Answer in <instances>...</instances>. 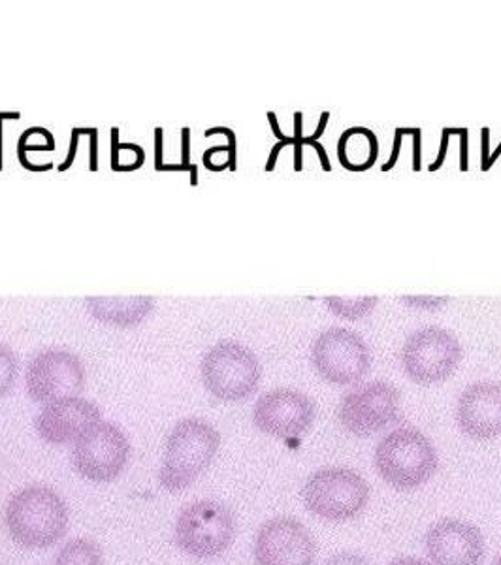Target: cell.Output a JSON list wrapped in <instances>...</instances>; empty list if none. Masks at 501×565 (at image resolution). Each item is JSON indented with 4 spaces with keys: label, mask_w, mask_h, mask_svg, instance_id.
Instances as JSON below:
<instances>
[{
    "label": "cell",
    "mask_w": 501,
    "mask_h": 565,
    "mask_svg": "<svg viewBox=\"0 0 501 565\" xmlns=\"http://www.w3.org/2000/svg\"><path fill=\"white\" fill-rule=\"evenodd\" d=\"M7 527L13 543L26 551H44L65 537L68 508L53 489L25 487L8 501Z\"/></svg>",
    "instance_id": "1"
},
{
    "label": "cell",
    "mask_w": 501,
    "mask_h": 565,
    "mask_svg": "<svg viewBox=\"0 0 501 565\" xmlns=\"http://www.w3.org/2000/svg\"><path fill=\"white\" fill-rule=\"evenodd\" d=\"M221 434L202 418H183L167 439L159 482L170 494L189 489L217 455Z\"/></svg>",
    "instance_id": "2"
},
{
    "label": "cell",
    "mask_w": 501,
    "mask_h": 565,
    "mask_svg": "<svg viewBox=\"0 0 501 565\" xmlns=\"http://www.w3.org/2000/svg\"><path fill=\"white\" fill-rule=\"evenodd\" d=\"M375 468L394 489L415 490L436 473V449L423 431L402 426L381 439Z\"/></svg>",
    "instance_id": "3"
},
{
    "label": "cell",
    "mask_w": 501,
    "mask_h": 565,
    "mask_svg": "<svg viewBox=\"0 0 501 565\" xmlns=\"http://www.w3.org/2000/svg\"><path fill=\"white\" fill-rule=\"evenodd\" d=\"M200 375L213 398L236 404L257 392L263 380V366L250 349L238 341L225 340L215 343L204 354Z\"/></svg>",
    "instance_id": "4"
},
{
    "label": "cell",
    "mask_w": 501,
    "mask_h": 565,
    "mask_svg": "<svg viewBox=\"0 0 501 565\" xmlns=\"http://www.w3.org/2000/svg\"><path fill=\"white\" fill-rule=\"evenodd\" d=\"M234 535L236 522L231 509L218 501L189 503L175 521V545L193 558H217L231 548Z\"/></svg>",
    "instance_id": "5"
},
{
    "label": "cell",
    "mask_w": 501,
    "mask_h": 565,
    "mask_svg": "<svg viewBox=\"0 0 501 565\" xmlns=\"http://www.w3.org/2000/svg\"><path fill=\"white\" fill-rule=\"evenodd\" d=\"M302 498L309 513L324 521L345 522L366 509L370 487L353 469L322 468L306 481Z\"/></svg>",
    "instance_id": "6"
},
{
    "label": "cell",
    "mask_w": 501,
    "mask_h": 565,
    "mask_svg": "<svg viewBox=\"0 0 501 565\" xmlns=\"http://www.w3.org/2000/svg\"><path fill=\"white\" fill-rule=\"evenodd\" d=\"M462 360V345L439 327H426L409 335L402 349L405 375L417 385L430 386L447 380Z\"/></svg>",
    "instance_id": "7"
},
{
    "label": "cell",
    "mask_w": 501,
    "mask_h": 565,
    "mask_svg": "<svg viewBox=\"0 0 501 565\" xmlns=\"http://www.w3.org/2000/svg\"><path fill=\"white\" fill-rule=\"evenodd\" d=\"M317 373L332 385H354L366 377L372 354L366 341L348 328H328L311 349Z\"/></svg>",
    "instance_id": "8"
},
{
    "label": "cell",
    "mask_w": 501,
    "mask_h": 565,
    "mask_svg": "<svg viewBox=\"0 0 501 565\" xmlns=\"http://www.w3.org/2000/svg\"><path fill=\"white\" fill-rule=\"evenodd\" d=\"M130 458V444L121 428L98 423L74 444L72 466L90 482H111L121 476Z\"/></svg>",
    "instance_id": "9"
},
{
    "label": "cell",
    "mask_w": 501,
    "mask_h": 565,
    "mask_svg": "<svg viewBox=\"0 0 501 565\" xmlns=\"http://www.w3.org/2000/svg\"><path fill=\"white\" fill-rule=\"evenodd\" d=\"M399 392L385 381L356 386L341 399L338 418L354 436L370 437L398 418Z\"/></svg>",
    "instance_id": "10"
},
{
    "label": "cell",
    "mask_w": 501,
    "mask_h": 565,
    "mask_svg": "<svg viewBox=\"0 0 501 565\" xmlns=\"http://www.w3.org/2000/svg\"><path fill=\"white\" fill-rule=\"evenodd\" d=\"M25 383L26 394L39 404L71 398L84 391V364L71 351L45 349L29 362Z\"/></svg>",
    "instance_id": "11"
},
{
    "label": "cell",
    "mask_w": 501,
    "mask_h": 565,
    "mask_svg": "<svg viewBox=\"0 0 501 565\" xmlns=\"http://www.w3.org/2000/svg\"><path fill=\"white\" fill-rule=\"evenodd\" d=\"M316 553L313 535L292 516L264 522L253 551L257 565H313Z\"/></svg>",
    "instance_id": "12"
},
{
    "label": "cell",
    "mask_w": 501,
    "mask_h": 565,
    "mask_svg": "<svg viewBox=\"0 0 501 565\" xmlns=\"http://www.w3.org/2000/svg\"><path fill=\"white\" fill-rule=\"evenodd\" d=\"M316 413L313 399L302 392L276 388L257 399L253 409V423L268 436L296 439L311 428Z\"/></svg>",
    "instance_id": "13"
},
{
    "label": "cell",
    "mask_w": 501,
    "mask_h": 565,
    "mask_svg": "<svg viewBox=\"0 0 501 565\" xmlns=\"http://www.w3.org/2000/svg\"><path fill=\"white\" fill-rule=\"evenodd\" d=\"M100 423V409L89 399L71 396L45 404L34 420L40 439L47 445L76 444L85 431Z\"/></svg>",
    "instance_id": "14"
},
{
    "label": "cell",
    "mask_w": 501,
    "mask_h": 565,
    "mask_svg": "<svg viewBox=\"0 0 501 565\" xmlns=\"http://www.w3.org/2000/svg\"><path fill=\"white\" fill-rule=\"evenodd\" d=\"M426 553L434 565H479L484 558V537L469 522L444 519L426 533Z\"/></svg>",
    "instance_id": "15"
},
{
    "label": "cell",
    "mask_w": 501,
    "mask_h": 565,
    "mask_svg": "<svg viewBox=\"0 0 501 565\" xmlns=\"http://www.w3.org/2000/svg\"><path fill=\"white\" fill-rule=\"evenodd\" d=\"M457 420L460 430L473 439L501 436L500 383H473L458 399Z\"/></svg>",
    "instance_id": "16"
},
{
    "label": "cell",
    "mask_w": 501,
    "mask_h": 565,
    "mask_svg": "<svg viewBox=\"0 0 501 565\" xmlns=\"http://www.w3.org/2000/svg\"><path fill=\"white\" fill-rule=\"evenodd\" d=\"M85 308L108 327L130 328L140 324L154 309L151 296H89Z\"/></svg>",
    "instance_id": "17"
},
{
    "label": "cell",
    "mask_w": 501,
    "mask_h": 565,
    "mask_svg": "<svg viewBox=\"0 0 501 565\" xmlns=\"http://www.w3.org/2000/svg\"><path fill=\"white\" fill-rule=\"evenodd\" d=\"M380 157V140L364 127L348 129L338 140V159L351 172H366Z\"/></svg>",
    "instance_id": "18"
},
{
    "label": "cell",
    "mask_w": 501,
    "mask_h": 565,
    "mask_svg": "<svg viewBox=\"0 0 501 565\" xmlns=\"http://www.w3.org/2000/svg\"><path fill=\"white\" fill-rule=\"evenodd\" d=\"M55 565H104L103 551L95 541L72 540L58 551Z\"/></svg>",
    "instance_id": "19"
},
{
    "label": "cell",
    "mask_w": 501,
    "mask_h": 565,
    "mask_svg": "<svg viewBox=\"0 0 501 565\" xmlns=\"http://www.w3.org/2000/svg\"><path fill=\"white\" fill-rule=\"evenodd\" d=\"M377 302H380L377 296H354V298L328 296L324 298L328 309L345 321H356L360 317H366L367 313H372V309L377 306Z\"/></svg>",
    "instance_id": "20"
},
{
    "label": "cell",
    "mask_w": 501,
    "mask_h": 565,
    "mask_svg": "<svg viewBox=\"0 0 501 565\" xmlns=\"http://www.w3.org/2000/svg\"><path fill=\"white\" fill-rule=\"evenodd\" d=\"M146 162V151L136 143L117 140V129L111 130V168L116 172H132Z\"/></svg>",
    "instance_id": "21"
},
{
    "label": "cell",
    "mask_w": 501,
    "mask_h": 565,
    "mask_svg": "<svg viewBox=\"0 0 501 565\" xmlns=\"http://www.w3.org/2000/svg\"><path fill=\"white\" fill-rule=\"evenodd\" d=\"M55 149V138L50 130L33 127L21 135L18 143V154H29V151H52Z\"/></svg>",
    "instance_id": "22"
},
{
    "label": "cell",
    "mask_w": 501,
    "mask_h": 565,
    "mask_svg": "<svg viewBox=\"0 0 501 565\" xmlns=\"http://www.w3.org/2000/svg\"><path fill=\"white\" fill-rule=\"evenodd\" d=\"M20 373V362L12 349L0 345V398L12 391Z\"/></svg>",
    "instance_id": "23"
},
{
    "label": "cell",
    "mask_w": 501,
    "mask_h": 565,
    "mask_svg": "<svg viewBox=\"0 0 501 565\" xmlns=\"http://www.w3.org/2000/svg\"><path fill=\"white\" fill-rule=\"evenodd\" d=\"M204 164L213 172H223L226 168L236 170V143L215 146L204 154Z\"/></svg>",
    "instance_id": "24"
},
{
    "label": "cell",
    "mask_w": 501,
    "mask_h": 565,
    "mask_svg": "<svg viewBox=\"0 0 501 565\" xmlns=\"http://www.w3.org/2000/svg\"><path fill=\"white\" fill-rule=\"evenodd\" d=\"M402 302L412 306V308L434 311V309L441 308V306L449 302V298H445V296H404Z\"/></svg>",
    "instance_id": "25"
},
{
    "label": "cell",
    "mask_w": 501,
    "mask_h": 565,
    "mask_svg": "<svg viewBox=\"0 0 501 565\" xmlns=\"http://www.w3.org/2000/svg\"><path fill=\"white\" fill-rule=\"evenodd\" d=\"M181 157H183V162H181V167L185 168V170H189L191 172V183L193 185H196L199 183V170H196V167L194 164H191V159H189V149H191V130L183 129L181 130Z\"/></svg>",
    "instance_id": "26"
},
{
    "label": "cell",
    "mask_w": 501,
    "mask_h": 565,
    "mask_svg": "<svg viewBox=\"0 0 501 565\" xmlns=\"http://www.w3.org/2000/svg\"><path fill=\"white\" fill-rule=\"evenodd\" d=\"M324 565H370V562L364 556H360V554L340 553L327 559Z\"/></svg>",
    "instance_id": "27"
},
{
    "label": "cell",
    "mask_w": 501,
    "mask_h": 565,
    "mask_svg": "<svg viewBox=\"0 0 501 565\" xmlns=\"http://www.w3.org/2000/svg\"><path fill=\"white\" fill-rule=\"evenodd\" d=\"M84 135L85 129L72 130L71 148H68V153H66L65 162L58 164V172H66V170L72 167V162L76 159L77 143H79V138Z\"/></svg>",
    "instance_id": "28"
},
{
    "label": "cell",
    "mask_w": 501,
    "mask_h": 565,
    "mask_svg": "<svg viewBox=\"0 0 501 565\" xmlns=\"http://www.w3.org/2000/svg\"><path fill=\"white\" fill-rule=\"evenodd\" d=\"M89 138H90L89 170H90V172H97V170H98V153H97L98 130L90 129Z\"/></svg>",
    "instance_id": "29"
},
{
    "label": "cell",
    "mask_w": 501,
    "mask_h": 565,
    "mask_svg": "<svg viewBox=\"0 0 501 565\" xmlns=\"http://www.w3.org/2000/svg\"><path fill=\"white\" fill-rule=\"evenodd\" d=\"M154 168L161 170L162 168V129H154Z\"/></svg>",
    "instance_id": "30"
},
{
    "label": "cell",
    "mask_w": 501,
    "mask_h": 565,
    "mask_svg": "<svg viewBox=\"0 0 501 565\" xmlns=\"http://www.w3.org/2000/svg\"><path fill=\"white\" fill-rule=\"evenodd\" d=\"M391 565H426V564H425V562H423V559L407 558V556H405V558L394 559L393 564H391Z\"/></svg>",
    "instance_id": "31"
},
{
    "label": "cell",
    "mask_w": 501,
    "mask_h": 565,
    "mask_svg": "<svg viewBox=\"0 0 501 565\" xmlns=\"http://www.w3.org/2000/svg\"><path fill=\"white\" fill-rule=\"evenodd\" d=\"M4 117H15L18 119V114H7V116H0V121L4 119ZM0 170H2V125H0Z\"/></svg>",
    "instance_id": "32"
},
{
    "label": "cell",
    "mask_w": 501,
    "mask_h": 565,
    "mask_svg": "<svg viewBox=\"0 0 501 565\" xmlns=\"http://www.w3.org/2000/svg\"><path fill=\"white\" fill-rule=\"evenodd\" d=\"M494 565H501V554L495 558Z\"/></svg>",
    "instance_id": "33"
}]
</instances>
